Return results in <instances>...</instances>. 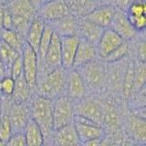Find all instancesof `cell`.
<instances>
[{"label": "cell", "mask_w": 146, "mask_h": 146, "mask_svg": "<svg viewBox=\"0 0 146 146\" xmlns=\"http://www.w3.org/2000/svg\"><path fill=\"white\" fill-rule=\"evenodd\" d=\"M61 67V48H60V36L54 32L50 41L49 47L45 57L44 73ZM42 75V76H43ZM41 76V77H42Z\"/></svg>", "instance_id": "14"}, {"label": "cell", "mask_w": 146, "mask_h": 146, "mask_svg": "<svg viewBox=\"0 0 146 146\" xmlns=\"http://www.w3.org/2000/svg\"><path fill=\"white\" fill-rule=\"evenodd\" d=\"M53 146H79L80 141L73 123L53 131Z\"/></svg>", "instance_id": "15"}, {"label": "cell", "mask_w": 146, "mask_h": 146, "mask_svg": "<svg viewBox=\"0 0 146 146\" xmlns=\"http://www.w3.org/2000/svg\"><path fill=\"white\" fill-rule=\"evenodd\" d=\"M97 57L98 54L95 46L88 43L85 40L80 39L79 46H78L75 55L73 68H79L86 65V64L97 59Z\"/></svg>", "instance_id": "16"}, {"label": "cell", "mask_w": 146, "mask_h": 146, "mask_svg": "<svg viewBox=\"0 0 146 146\" xmlns=\"http://www.w3.org/2000/svg\"><path fill=\"white\" fill-rule=\"evenodd\" d=\"M66 70L61 67L45 73L36 83L39 96L49 100L62 96L66 89Z\"/></svg>", "instance_id": "1"}, {"label": "cell", "mask_w": 146, "mask_h": 146, "mask_svg": "<svg viewBox=\"0 0 146 146\" xmlns=\"http://www.w3.org/2000/svg\"><path fill=\"white\" fill-rule=\"evenodd\" d=\"M49 26L59 36H76V33L78 32V23L70 15L52 22V25Z\"/></svg>", "instance_id": "20"}, {"label": "cell", "mask_w": 146, "mask_h": 146, "mask_svg": "<svg viewBox=\"0 0 146 146\" xmlns=\"http://www.w3.org/2000/svg\"><path fill=\"white\" fill-rule=\"evenodd\" d=\"M38 14L42 20L54 22L70 15V7L64 0H51L41 5Z\"/></svg>", "instance_id": "7"}, {"label": "cell", "mask_w": 146, "mask_h": 146, "mask_svg": "<svg viewBox=\"0 0 146 146\" xmlns=\"http://www.w3.org/2000/svg\"><path fill=\"white\" fill-rule=\"evenodd\" d=\"M133 146H141V145L139 144V145H133Z\"/></svg>", "instance_id": "46"}, {"label": "cell", "mask_w": 146, "mask_h": 146, "mask_svg": "<svg viewBox=\"0 0 146 146\" xmlns=\"http://www.w3.org/2000/svg\"><path fill=\"white\" fill-rule=\"evenodd\" d=\"M13 29V17L8 9L5 8L3 17V29Z\"/></svg>", "instance_id": "36"}, {"label": "cell", "mask_w": 146, "mask_h": 146, "mask_svg": "<svg viewBox=\"0 0 146 146\" xmlns=\"http://www.w3.org/2000/svg\"><path fill=\"white\" fill-rule=\"evenodd\" d=\"M7 114L11 123L13 133L24 131L27 123L30 119L29 109L26 104L13 102Z\"/></svg>", "instance_id": "12"}, {"label": "cell", "mask_w": 146, "mask_h": 146, "mask_svg": "<svg viewBox=\"0 0 146 146\" xmlns=\"http://www.w3.org/2000/svg\"><path fill=\"white\" fill-rule=\"evenodd\" d=\"M123 42H124V40L112 29H111L110 27L105 29L99 42L96 45L98 56L103 60L113 50L120 47Z\"/></svg>", "instance_id": "8"}, {"label": "cell", "mask_w": 146, "mask_h": 146, "mask_svg": "<svg viewBox=\"0 0 146 146\" xmlns=\"http://www.w3.org/2000/svg\"><path fill=\"white\" fill-rule=\"evenodd\" d=\"M103 30L104 29L90 22L86 18L82 20L80 24H78V32L80 36V39L85 40L95 47L99 42L100 36L103 33Z\"/></svg>", "instance_id": "18"}, {"label": "cell", "mask_w": 146, "mask_h": 146, "mask_svg": "<svg viewBox=\"0 0 146 146\" xmlns=\"http://www.w3.org/2000/svg\"><path fill=\"white\" fill-rule=\"evenodd\" d=\"M114 12L115 9L110 6L95 7L89 14H87L86 19L105 29L111 25Z\"/></svg>", "instance_id": "17"}, {"label": "cell", "mask_w": 146, "mask_h": 146, "mask_svg": "<svg viewBox=\"0 0 146 146\" xmlns=\"http://www.w3.org/2000/svg\"><path fill=\"white\" fill-rule=\"evenodd\" d=\"M12 15H17L24 17L29 20H32L35 9L31 6L29 0H12L10 9H8Z\"/></svg>", "instance_id": "24"}, {"label": "cell", "mask_w": 146, "mask_h": 146, "mask_svg": "<svg viewBox=\"0 0 146 146\" xmlns=\"http://www.w3.org/2000/svg\"><path fill=\"white\" fill-rule=\"evenodd\" d=\"M0 146H6V143H4V141L0 140Z\"/></svg>", "instance_id": "43"}, {"label": "cell", "mask_w": 146, "mask_h": 146, "mask_svg": "<svg viewBox=\"0 0 146 146\" xmlns=\"http://www.w3.org/2000/svg\"><path fill=\"white\" fill-rule=\"evenodd\" d=\"M102 139H94L81 143L80 146H102Z\"/></svg>", "instance_id": "38"}, {"label": "cell", "mask_w": 146, "mask_h": 146, "mask_svg": "<svg viewBox=\"0 0 146 146\" xmlns=\"http://www.w3.org/2000/svg\"><path fill=\"white\" fill-rule=\"evenodd\" d=\"M128 52H129V45L124 41L120 47H118L115 50H113V51L105 58L103 60L106 61L107 63H114V62H117V61H120V60H122L123 58H124Z\"/></svg>", "instance_id": "28"}, {"label": "cell", "mask_w": 146, "mask_h": 146, "mask_svg": "<svg viewBox=\"0 0 146 146\" xmlns=\"http://www.w3.org/2000/svg\"><path fill=\"white\" fill-rule=\"evenodd\" d=\"M29 2L30 3V5L32 7H33V8L35 9H38V8L41 7V0H29Z\"/></svg>", "instance_id": "40"}, {"label": "cell", "mask_w": 146, "mask_h": 146, "mask_svg": "<svg viewBox=\"0 0 146 146\" xmlns=\"http://www.w3.org/2000/svg\"><path fill=\"white\" fill-rule=\"evenodd\" d=\"M43 146H53V144L52 145H50V144H44Z\"/></svg>", "instance_id": "45"}, {"label": "cell", "mask_w": 146, "mask_h": 146, "mask_svg": "<svg viewBox=\"0 0 146 146\" xmlns=\"http://www.w3.org/2000/svg\"><path fill=\"white\" fill-rule=\"evenodd\" d=\"M73 125L80 143L90 140L102 139L103 137L104 131L102 126L86 117L75 114L73 118Z\"/></svg>", "instance_id": "5"}, {"label": "cell", "mask_w": 146, "mask_h": 146, "mask_svg": "<svg viewBox=\"0 0 146 146\" xmlns=\"http://www.w3.org/2000/svg\"><path fill=\"white\" fill-rule=\"evenodd\" d=\"M77 112L75 114L86 117L102 126L103 122V107L100 106L95 100H84L80 102L76 108Z\"/></svg>", "instance_id": "13"}, {"label": "cell", "mask_w": 146, "mask_h": 146, "mask_svg": "<svg viewBox=\"0 0 146 146\" xmlns=\"http://www.w3.org/2000/svg\"><path fill=\"white\" fill-rule=\"evenodd\" d=\"M22 36L17 33L15 30L13 29H2L1 32V40L5 42L9 47H11L17 52L21 54L23 46L26 43L25 41H23Z\"/></svg>", "instance_id": "25"}, {"label": "cell", "mask_w": 146, "mask_h": 146, "mask_svg": "<svg viewBox=\"0 0 146 146\" xmlns=\"http://www.w3.org/2000/svg\"><path fill=\"white\" fill-rule=\"evenodd\" d=\"M146 6L143 1H135L132 2L127 9L128 17H141L145 16Z\"/></svg>", "instance_id": "30"}, {"label": "cell", "mask_w": 146, "mask_h": 146, "mask_svg": "<svg viewBox=\"0 0 146 146\" xmlns=\"http://www.w3.org/2000/svg\"><path fill=\"white\" fill-rule=\"evenodd\" d=\"M128 17V16H127ZM131 22V26L133 27L135 31H143L145 29L146 25V18L145 16L141 17H128Z\"/></svg>", "instance_id": "34"}, {"label": "cell", "mask_w": 146, "mask_h": 146, "mask_svg": "<svg viewBox=\"0 0 146 146\" xmlns=\"http://www.w3.org/2000/svg\"><path fill=\"white\" fill-rule=\"evenodd\" d=\"M145 126L146 123L143 117L131 116L128 121V131L129 133L139 143H144L145 141Z\"/></svg>", "instance_id": "23"}, {"label": "cell", "mask_w": 146, "mask_h": 146, "mask_svg": "<svg viewBox=\"0 0 146 146\" xmlns=\"http://www.w3.org/2000/svg\"><path fill=\"white\" fill-rule=\"evenodd\" d=\"M5 8L0 7V29H3V17H4Z\"/></svg>", "instance_id": "41"}, {"label": "cell", "mask_w": 146, "mask_h": 146, "mask_svg": "<svg viewBox=\"0 0 146 146\" xmlns=\"http://www.w3.org/2000/svg\"><path fill=\"white\" fill-rule=\"evenodd\" d=\"M2 109H3V104H2L1 100H0V114L2 113Z\"/></svg>", "instance_id": "42"}, {"label": "cell", "mask_w": 146, "mask_h": 146, "mask_svg": "<svg viewBox=\"0 0 146 146\" xmlns=\"http://www.w3.org/2000/svg\"><path fill=\"white\" fill-rule=\"evenodd\" d=\"M45 22L40 17H35L32 19L29 29L27 30V33L25 36V42L36 53L39 46V42L42 36L43 31L45 29Z\"/></svg>", "instance_id": "19"}, {"label": "cell", "mask_w": 146, "mask_h": 146, "mask_svg": "<svg viewBox=\"0 0 146 146\" xmlns=\"http://www.w3.org/2000/svg\"><path fill=\"white\" fill-rule=\"evenodd\" d=\"M14 88H15V80L10 76L5 77L0 80V92L5 96H12Z\"/></svg>", "instance_id": "31"}, {"label": "cell", "mask_w": 146, "mask_h": 146, "mask_svg": "<svg viewBox=\"0 0 146 146\" xmlns=\"http://www.w3.org/2000/svg\"><path fill=\"white\" fill-rule=\"evenodd\" d=\"M6 146H27L24 133L23 132L13 133L11 138L7 141Z\"/></svg>", "instance_id": "33"}, {"label": "cell", "mask_w": 146, "mask_h": 146, "mask_svg": "<svg viewBox=\"0 0 146 146\" xmlns=\"http://www.w3.org/2000/svg\"><path fill=\"white\" fill-rule=\"evenodd\" d=\"M109 27L117 33L124 41L131 39L136 34V31L131 26L127 14L121 9L115 10Z\"/></svg>", "instance_id": "10"}, {"label": "cell", "mask_w": 146, "mask_h": 146, "mask_svg": "<svg viewBox=\"0 0 146 146\" xmlns=\"http://www.w3.org/2000/svg\"><path fill=\"white\" fill-rule=\"evenodd\" d=\"M23 65V77L31 88L35 89L38 83V60L36 53L27 43L24 44L21 51Z\"/></svg>", "instance_id": "4"}, {"label": "cell", "mask_w": 146, "mask_h": 146, "mask_svg": "<svg viewBox=\"0 0 146 146\" xmlns=\"http://www.w3.org/2000/svg\"><path fill=\"white\" fill-rule=\"evenodd\" d=\"M72 7L75 10L79 12H83L88 10V14L90 13L89 7H91V0H70Z\"/></svg>", "instance_id": "35"}, {"label": "cell", "mask_w": 146, "mask_h": 146, "mask_svg": "<svg viewBox=\"0 0 146 146\" xmlns=\"http://www.w3.org/2000/svg\"><path fill=\"white\" fill-rule=\"evenodd\" d=\"M137 52H138L139 61L145 62V43L144 42H141L138 45Z\"/></svg>", "instance_id": "37"}, {"label": "cell", "mask_w": 146, "mask_h": 146, "mask_svg": "<svg viewBox=\"0 0 146 146\" xmlns=\"http://www.w3.org/2000/svg\"><path fill=\"white\" fill-rule=\"evenodd\" d=\"M75 70L80 72L85 84H89L93 88L100 87L106 80V68L103 63H100L97 59Z\"/></svg>", "instance_id": "6"}, {"label": "cell", "mask_w": 146, "mask_h": 146, "mask_svg": "<svg viewBox=\"0 0 146 146\" xmlns=\"http://www.w3.org/2000/svg\"><path fill=\"white\" fill-rule=\"evenodd\" d=\"M1 120H2V113L0 114V124H1Z\"/></svg>", "instance_id": "44"}, {"label": "cell", "mask_w": 146, "mask_h": 146, "mask_svg": "<svg viewBox=\"0 0 146 146\" xmlns=\"http://www.w3.org/2000/svg\"><path fill=\"white\" fill-rule=\"evenodd\" d=\"M146 80L145 62L138 61L134 63V82L133 91H140L143 89Z\"/></svg>", "instance_id": "27"}, {"label": "cell", "mask_w": 146, "mask_h": 146, "mask_svg": "<svg viewBox=\"0 0 146 146\" xmlns=\"http://www.w3.org/2000/svg\"><path fill=\"white\" fill-rule=\"evenodd\" d=\"M20 56V53L17 50L9 47L5 42L0 39V59L2 60L3 64L6 67L7 74L9 75V70L12 64L15 62L16 59Z\"/></svg>", "instance_id": "26"}, {"label": "cell", "mask_w": 146, "mask_h": 146, "mask_svg": "<svg viewBox=\"0 0 146 146\" xmlns=\"http://www.w3.org/2000/svg\"><path fill=\"white\" fill-rule=\"evenodd\" d=\"M29 116L42 131L45 139L53 134L52 100L36 96L31 102Z\"/></svg>", "instance_id": "2"}, {"label": "cell", "mask_w": 146, "mask_h": 146, "mask_svg": "<svg viewBox=\"0 0 146 146\" xmlns=\"http://www.w3.org/2000/svg\"><path fill=\"white\" fill-rule=\"evenodd\" d=\"M13 135V130L11 123L7 113L2 112V120L0 124V140L7 143V141Z\"/></svg>", "instance_id": "29"}, {"label": "cell", "mask_w": 146, "mask_h": 146, "mask_svg": "<svg viewBox=\"0 0 146 146\" xmlns=\"http://www.w3.org/2000/svg\"><path fill=\"white\" fill-rule=\"evenodd\" d=\"M73 102L66 95H62L52 100V119L53 130L57 131L60 128L73 123L75 115Z\"/></svg>", "instance_id": "3"}, {"label": "cell", "mask_w": 146, "mask_h": 146, "mask_svg": "<svg viewBox=\"0 0 146 146\" xmlns=\"http://www.w3.org/2000/svg\"><path fill=\"white\" fill-rule=\"evenodd\" d=\"M67 95L72 102L80 100L84 97L86 91V84L81 75L77 70H70L66 76V89Z\"/></svg>", "instance_id": "11"}, {"label": "cell", "mask_w": 146, "mask_h": 146, "mask_svg": "<svg viewBox=\"0 0 146 146\" xmlns=\"http://www.w3.org/2000/svg\"><path fill=\"white\" fill-rule=\"evenodd\" d=\"M31 88L27 83L23 75L15 80V88L12 94L13 102L26 104V102L30 98Z\"/></svg>", "instance_id": "22"}, {"label": "cell", "mask_w": 146, "mask_h": 146, "mask_svg": "<svg viewBox=\"0 0 146 146\" xmlns=\"http://www.w3.org/2000/svg\"><path fill=\"white\" fill-rule=\"evenodd\" d=\"M80 42L78 36H60L61 48V68L66 71L73 68L76 51Z\"/></svg>", "instance_id": "9"}, {"label": "cell", "mask_w": 146, "mask_h": 146, "mask_svg": "<svg viewBox=\"0 0 146 146\" xmlns=\"http://www.w3.org/2000/svg\"><path fill=\"white\" fill-rule=\"evenodd\" d=\"M7 76H8V74H7V71L6 70V67H5L2 60L0 59V80Z\"/></svg>", "instance_id": "39"}, {"label": "cell", "mask_w": 146, "mask_h": 146, "mask_svg": "<svg viewBox=\"0 0 146 146\" xmlns=\"http://www.w3.org/2000/svg\"><path fill=\"white\" fill-rule=\"evenodd\" d=\"M22 75H23V65H22V58L20 55V56L15 60V62L12 64L10 70H9V76H10L14 80H16Z\"/></svg>", "instance_id": "32"}, {"label": "cell", "mask_w": 146, "mask_h": 146, "mask_svg": "<svg viewBox=\"0 0 146 146\" xmlns=\"http://www.w3.org/2000/svg\"><path fill=\"white\" fill-rule=\"evenodd\" d=\"M27 146H43L45 144V137L42 131L36 123L29 119L23 131Z\"/></svg>", "instance_id": "21"}]
</instances>
